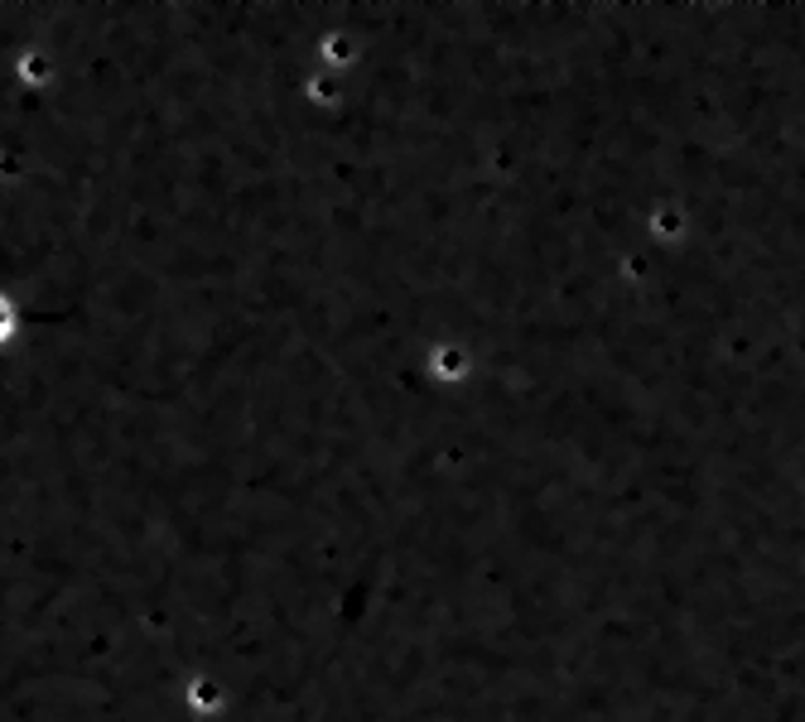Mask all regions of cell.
Returning <instances> with one entry per match:
<instances>
[{
    "label": "cell",
    "instance_id": "cell-2",
    "mask_svg": "<svg viewBox=\"0 0 805 722\" xmlns=\"http://www.w3.org/2000/svg\"><path fill=\"white\" fill-rule=\"evenodd\" d=\"M15 327H20V309H15V299L0 289V347H5L10 337H15Z\"/></svg>",
    "mask_w": 805,
    "mask_h": 722
},
{
    "label": "cell",
    "instance_id": "cell-1",
    "mask_svg": "<svg viewBox=\"0 0 805 722\" xmlns=\"http://www.w3.org/2000/svg\"><path fill=\"white\" fill-rule=\"evenodd\" d=\"M434 376L439 381H459V376H468V352L463 347H434Z\"/></svg>",
    "mask_w": 805,
    "mask_h": 722
}]
</instances>
